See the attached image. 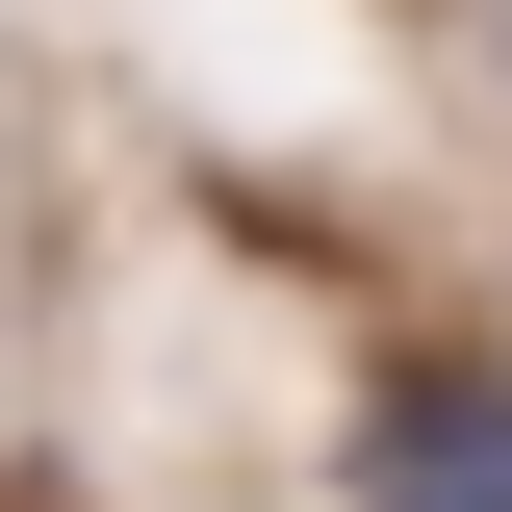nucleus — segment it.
I'll return each instance as SVG.
<instances>
[{"label":"nucleus","instance_id":"nucleus-1","mask_svg":"<svg viewBox=\"0 0 512 512\" xmlns=\"http://www.w3.org/2000/svg\"><path fill=\"white\" fill-rule=\"evenodd\" d=\"M359 512H512V384L487 359H410L359 410Z\"/></svg>","mask_w":512,"mask_h":512}]
</instances>
